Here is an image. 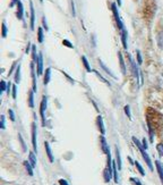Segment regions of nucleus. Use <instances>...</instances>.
Here are the masks:
<instances>
[{"mask_svg":"<svg viewBox=\"0 0 163 185\" xmlns=\"http://www.w3.org/2000/svg\"><path fill=\"white\" fill-rule=\"evenodd\" d=\"M133 141H134V143H135V144H136V147L138 148V150L141 151L142 156H143V158H144L145 163H147L148 168H150L151 170H153V165H152V161H151V158L148 157V154L146 153V151H145V149H144V148H143V145L141 144V142L138 141V140L135 138V136L133 138Z\"/></svg>","mask_w":163,"mask_h":185,"instance_id":"1","label":"nucleus"},{"mask_svg":"<svg viewBox=\"0 0 163 185\" xmlns=\"http://www.w3.org/2000/svg\"><path fill=\"white\" fill-rule=\"evenodd\" d=\"M47 107H48L47 97L43 95L42 101H41V105H40V116H41V119H42V125H45V115H44V114H45Z\"/></svg>","mask_w":163,"mask_h":185,"instance_id":"2","label":"nucleus"},{"mask_svg":"<svg viewBox=\"0 0 163 185\" xmlns=\"http://www.w3.org/2000/svg\"><path fill=\"white\" fill-rule=\"evenodd\" d=\"M111 9H112L113 16H114V19H116V23H117V25H118V27H119V30L120 31H123L125 27H123L122 21H121V18H120L119 13H118V9H117V7H116L114 3H111Z\"/></svg>","mask_w":163,"mask_h":185,"instance_id":"3","label":"nucleus"},{"mask_svg":"<svg viewBox=\"0 0 163 185\" xmlns=\"http://www.w3.org/2000/svg\"><path fill=\"white\" fill-rule=\"evenodd\" d=\"M36 74L41 76L43 74V56L42 53H39L38 59H36Z\"/></svg>","mask_w":163,"mask_h":185,"instance_id":"4","label":"nucleus"},{"mask_svg":"<svg viewBox=\"0 0 163 185\" xmlns=\"http://www.w3.org/2000/svg\"><path fill=\"white\" fill-rule=\"evenodd\" d=\"M113 176V167L112 166H107L103 170V177L105 183H109L111 181Z\"/></svg>","mask_w":163,"mask_h":185,"instance_id":"5","label":"nucleus"},{"mask_svg":"<svg viewBox=\"0 0 163 185\" xmlns=\"http://www.w3.org/2000/svg\"><path fill=\"white\" fill-rule=\"evenodd\" d=\"M32 144L34 148V151L36 152L38 147H36V125H35V123L32 124Z\"/></svg>","mask_w":163,"mask_h":185,"instance_id":"6","label":"nucleus"},{"mask_svg":"<svg viewBox=\"0 0 163 185\" xmlns=\"http://www.w3.org/2000/svg\"><path fill=\"white\" fill-rule=\"evenodd\" d=\"M128 58H129V63H130V67H132L133 74H134V76H135V77H138V69H137V66H136L135 61L133 60V58H132V56H130V55H128Z\"/></svg>","mask_w":163,"mask_h":185,"instance_id":"7","label":"nucleus"},{"mask_svg":"<svg viewBox=\"0 0 163 185\" xmlns=\"http://www.w3.org/2000/svg\"><path fill=\"white\" fill-rule=\"evenodd\" d=\"M155 166H156V170H157V173H159V176H160L161 183H162V185H163V165L159 160H156V161H155Z\"/></svg>","mask_w":163,"mask_h":185,"instance_id":"8","label":"nucleus"},{"mask_svg":"<svg viewBox=\"0 0 163 185\" xmlns=\"http://www.w3.org/2000/svg\"><path fill=\"white\" fill-rule=\"evenodd\" d=\"M44 147H45V151H47V154H48V157H49L50 163H54V154H52V151H51L50 144H49L48 142H44Z\"/></svg>","mask_w":163,"mask_h":185,"instance_id":"9","label":"nucleus"},{"mask_svg":"<svg viewBox=\"0 0 163 185\" xmlns=\"http://www.w3.org/2000/svg\"><path fill=\"white\" fill-rule=\"evenodd\" d=\"M101 145H102V151H103L104 153H105V154L110 153L109 145H108L107 141H105V138H104L103 135H102V136H101Z\"/></svg>","mask_w":163,"mask_h":185,"instance_id":"10","label":"nucleus"},{"mask_svg":"<svg viewBox=\"0 0 163 185\" xmlns=\"http://www.w3.org/2000/svg\"><path fill=\"white\" fill-rule=\"evenodd\" d=\"M17 3V18L23 19V13H24V8H23V3L21 1H16Z\"/></svg>","mask_w":163,"mask_h":185,"instance_id":"11","label":"nucleus"},{"mask_svg":"<svg viewBox=\"0 0 163 185\" xmlns=\"http://www.w3.org/2000/svg\"><path fill=\"white\" fill-rule=\"evenodd\" d=\"M118 57H119V64H120V69H121V73L123 75H126V66H125V60H123V57H122V53L118 52Z\"/></svg>","mask_w":163,"mask_h":185,"instance_id":"12","label":"nucleus"},{"mask_svg":"<svg viewBox=\"0 0 163 185\" xmlns=\"http://www.w3.org/2000/svg\"><path fill=\"white\" fill-rule=\"evenodd\" d=\"M96 123H97V126H99V129H100V132L102 133V135H104V133H105V129H104L103 119H102V117H101V116H97Z\"/></svg>","mask_w":163,"mask_h":185,"instance_id":"13","label":"nucleus"},{"mask_svg":"<svg viewBox=\"0 0 163 185\" xmlns=\"http://www.w3.org/2000/svg\"><path fill=\"white\" fill-rule=\"evenodd\" d=\"M34 23H35V13L33 3L31 2V30H34Z\"/></svg>","mask_w":163,"mask_h":185,"instance_id":"14","label":"nucleus"},{"mask_svg":"<svg viewBox=\"0 0 163 185\" xmlns=\"http://www.w3.org/2000/svg\"><path fill=\"white\" fill-rule=\"evenodd\" d=\"M31 72H32V79H33V91H36V79H35V73H34V64H31Z\"/></svg>","mask_w":163,"mask_h":185,"instance_id":"15","label":"nucleus"},{"mask_svg":"<svg viewBox=\"0 0 163 185\" xmlns=\"http://www.w3.org/2000/svg\"><path fill=\"white\" fill-rule=\"evenodd\" d=\"M156 42H157V46H159V48L163 50V31L160 32V33L157 34V37H156Z\"/></svg>","mask_w":163,"mask_h":185,"instance_id":"16","label":"nucleus"},{"mask_svg":"<svg viewBox=\"0 0 163 185\" xmlns=\"http://www.w3.org/2000/svg\"><path fill=\"white\" fill-rule=\"evenodd\" d=\"M28 160H30L31 165L33 166V168H34V167L36 166V157H35L34 152H30V154H28Z\"/></svg>","mask_w":163,"mask_h":185,"instance_id":"17","label":"nucleus"},{"mask_svg":"<svg viewBox=\"0 0 163 185\" xmlns=\"http://www.w3.org/2000/svg\"><path fill=\"white\" fill-rule=\"evenodd\" d=\"M50 77H51V68H48L45 71V74H44V85H47L49 82H50Z\"/></svg>","mask_w":163,"mask_h":185,"instance_id":"18","label":"nucleus"},{"mask_svg":"<svg viewBox=\"0 0 163 185\" xmlns=\"http://www.w3.org/2000/svg\"><path fill=\"white\" fill-rule=\"evenodd\" d=\"M121 42H122L123 48L127 49V32H126V30L121 31Z\"/></svg>","mask_w":163,"mask_h":185,"instance_id":"19","label":"nucleus"},{"mask_svg":"<svg viewBox=\"0 0 163 185\" xmlns=\"http://www.w3.org/2000/svg\"><path fill=\"white\" fill-rule=\"evenodd\" d=\"M24 166H25L26 170H27L28 175L33 176V166L31 165V163L30 161H24Z\"/></svg>","mask_w":163,"mask_h":185,"instance_id":"20","label":"nucleus"},{"mask_svg":"<svg viewBox=\"0 0 163 185\" xmlns=\"http://www.w3.org/2000/svg\"><path fill=\"white\" fill-rule=\"evenodd\" d=\"M19 82H21V65L17 66V68H16V74H15V83L18 84Z\"/></svg>","mask_w":163,"mask_h":185,"instance_id":"21","label":"nucleus"},{"mask_svg":"<svg viewBox=\"0 0 163 185\" xmlns=\"http://www.w3.org/2000/svg\"><path fill=\"white\" fill-rule=\"evenodd\" d=\"M99 64H100V66H101V67H102V68H103V69H104V71H105V72H107V73H108V74H109V75H110V76H112L113 79H117V76H116V75H114V74H113V73H112V72H110V71H109V68H108V67H107V66H105V65H104V64H103V63H102V61H101V60H99Z\"/></svg>","mask_w":163,"mask_h":185,"instance_id":"22","label":"nucleus"},{"mask_svg":"<svg viewBox=\"0 0 163 185\" xmlns=\"http://www.w3.org/2000/svg\"><path fill=\"white\" fill-rule=\"evenodd\" d=\"M116 156H117V167L118 169H121V159H120V153H119V149L116 148Z\"/></svg>","mask_w":163,"mask_h":185,"instance_id":"23","label":"nucleus"},{"mask_svg":"<svg viewBox=\"0 0 163 185\" xmlns=\"http://www.w3.org/2000/svg\"><path fill=\"white\" fill-rule=\"evenodd\" d=\"M82 60H83V64H84L85 69H86V71L90 73L92 69H91V67H90V64H88V61H87V58H86L85 56H83V57H82Z\"/></svg>","mask_w":163,"mask_h":185,"instance_id":"24","label":"nucleus"},{"mask_svg":"<svg viewBox=\"0 0 163 185\" xmlns=\"http://www.w3.org/2000/svg\"><path fill=\"white\" fill-rule=\"evenodd\" d=\"M33 93H34V91L32 90V91L30 92V95H28V104H30L31 108L34 107V97H33Z\"/></svg>","mask_w":163,"mask_h":185,"instance_id":"25","label":"nucleus"},{"mask_svg":"<svg viewBox=\"0 0 163 185\" xmlns=\"http://www.w3.org/2000/svg\"><path fill=\"white\" fill-rule=\"evenodd\" d=\"M8 89V85H7V83L5 81H2L1 80V82H0V93L2 94V92H5Z\"/></svg>","mask_w":163,"mask_h":185,"instance_id":"26","label":"nucleus"},{"mask_svg":"<svg viewBox=\"0 0 163 185\" xmlns=\"http://www.w3.org/2000/svg\"><path fill=\"white\" fill-rule=\"evenodd\" d=\"M43 39H44L43 30H42L41 27H39V31H38V40H39V42H40V43H42V42H43Z\"/></svg>","mask_w":163,"mask_h":185,"instance_id":"27","label":"nucleus"},{"mask_svg":"<svg viewBox=\"0 0 163 185\" xmlns=\"http://www.w3.org/2000/svg\"><path fill=\"white\" fill-rule=\"evenodd\" d=\"M1 35H2V38H6V37H7V26H6V23H2V24H1Z\"/></svg>","mask_w":163,"mask_h":185,"instance_id":"28","label":"nucleus"},{"mask_svg":"<svg viewBox=\"0 0 163 185\" xmlns=\"http://www.w3.org/2000/svg\"><path fill=\"white\" fill-rule=\"evenodd\" d=\"M32 59H33V61L38 59V57H36V47L35 46H32Z\"/></svg>","mask_w":163,"mask_h":185,"instance_id":"29","label":"nucleus"},{"mask_svg":"<svg viewBox=\"0 0 163 185\" xmlns=\"http://www.w3.org/2000/svg\"><path fill=\"white\" fill-rule=\"evenodd\" d=\"M135 165H136V167H137V169L139 170V173H141V175H143L144 176L145 175V172H144V169H143V167H142V165L138 161H136L135 163Z\"/></svg>","mask_w":163,"mask_h":185,"instance_id":"30","label":"nucleus"},{"mask_svg":"<svg viewBox=\"0 0 163 185\" xmlns=\"http://www.w3.org/2000/svg\"><path fill=\"white\" fill-rule=\"evenodd\" d=\"M156 150L161 157H163V144L162 143H159V144L156 145Z\"/></svg>","mask_w":163,"mask_h":185,"instance_id":"31","label":"nucleus"},{"mask_svg":"<svg viewBox=\"0 0 163 185\" xmlns=\"http://www.w3.org/2000/svg\"><path fill=\"white\" fill-rule=\"evenodd\" d=\"M0 129H6V125H5V116H3V115H1V117H0Z\"/></svg>","mask_w":163,"mask_h":185,"instance_id":"32","label":"nucleus"},{"mask_svg":"<svg viewBox=\"0 0 163 185\" xmlns=\"http://www.w3.org/2000/svg\"><path fill=\"white\" fill-rule=\"evenodd\" d=\"M130 182H133L135 185H142L141 181L137 179V178H135V177H130Z\"/></svg>","mask_w":163,"mask_h":185,"instance_id":"33","label":"nucleus"},{"mask_svg":"<svg viewBox=\"0 0 163 185\" xmlns=\"http://www.w3.org/2000/svg\"><path fill=\"white\" fill-rule=\"evenodd\" d=\"M125 113H126V115L129 117V118H132V115H130V108H129L128 105H127V106H125Z\"/></svg>","mask_w":163,"mask_h":185,"instance_id":"34","label":"nucleus"},{"mask_svg":"<svg viewBox=\"0 0 163 185\" xmlns=\"http://www.w3.org/2000/svg\"><path fill=\"white\" fill-rule=\"evenodd\" d=\"M12 88H13V98L16 99V97H17V86H16V84H15V85H13Z\"/></svg>","mask_w":163,"mask_h":185,"instance_id":"35","label":"nucleus"},{"mask_svg":"<svg viewBox=\"0 0 163 185\" xmlns=\"http://www.w3.org/2000/svg\"><path fill=\"white\" fill-rule=\"evenodd\" d=\"M8 114H9V117L12 119V122H15V115H14V111L12 109L8 110Z\"/></svg>","mask_w":163,"mask_h":185,"instance_id":"36","label":"nucleus"},{"mask_svg":"<svg viewBox=\"0 0 163 185\" xmlns=\"http://www.w3.org/2000/svg\"><path fill=\"white\" fill-rule=\"evenodd\" d=\"M18 136H19V141L22 142V145H23V150H24V151H26V145H25V143H24V141H23V138H22V135L19 134Z\"/></svg>","mask_w":163,"mask_h":185,"instance_id":"37","label":"nucleus"},{"mask_svg":"<svg viewBox=\"0 0 163 185\" xmlns=\"http://www.w3.org/2000/svg\"><path fill=\"white\" fill-rule=\"evenodd\" d=\"M63 43L65 44V46H67V47H69V48H72V44L70 43V42H69L68 40H63Z\"/></svg>","mask_w":163,"mask_h":185,"instance_id":"38","label":"nucleus"},{"mask_svg":"<svg viewBox=\"0 0 163 185\" xmlns=\"http://www.w3.org/2000/svg\"><path fill=\"white\" fill-rule=\"evenodd\" d=\"M137 61H138V65H141L142 64V56H141V52L137 51Z\"/></svg>","mask_w":163,"mask_h":185,"instance_id":"39","label":"nucleus"},{"mask_svg":"<svg viewBox=\"0 0 163 185\" xmlns=\"http://www.w3.org/2000/svg\"><path fill=\"white\" fill-rule=\"evenodd\" d=\"M59 184H60V185H69L68 182H67L66 179H63V178L59 179Z\"/></svg>","mask_w":163,"mask_h":185,"instance_id":"40","label":"nucleus"},{"mask_svg":"<svg viewBox=\"0 0 163 185\" xmlns=\"http://www.w3.org/2000/svg\"><path fill=\"white\" fill-rule=\"evenodd\" d=\"M42 22H43V26H44V28H45V30H49V27H48V25H47V22H45V17H43V18H42Z\"/></svg>","mask_w":163,"mask_h":185,"instance_id":"41","label":"nucleus"},{"mask_svg":"<svg viewBox=\"0 0 163 185\" xmlns=\"http://www.w3.org/2000/svg\"><path fill=\"white\" fill-rule=\"evenodd\" d=\"M143 148H144L145 150L147 149V143H146V139H144V140H143Z\"/></svg>","mask_w":163,"mask_h":185,"instance_id":"42","label":"nucleus"},{"mask_svg":"<svg viewBox=\"0 0 163 185\" xmlns=\"http://www.w3.org/2000/svg\"><path fill=\"white\" fill-rule=\"evenodd\" d=\"M72 16L76 15V12H75V7H74V1L72 0Z\"/></svg>","mask_w":163,"mask_h":185,"instance_id":"43","label":"nucleus"},{"mask_svg":"<svg viewBox=\"0 0 163 185\" xmlns=\"http://www.w3.org/2000/svg\"><path fill=\"white\" fill-rule=\"evenodd\" d=\"M117 2H118V5H119V6H121V0H117Z\"/></svg>","mask_w":163,"mask_h":185,"instance_id":"44","label":"nucleus"}]
</instances>
